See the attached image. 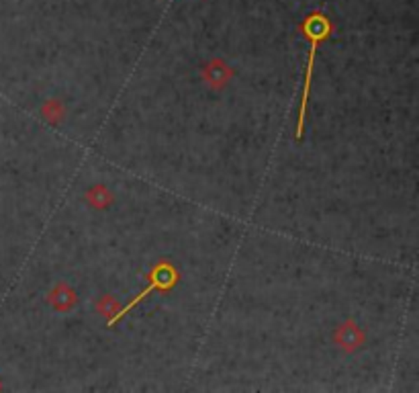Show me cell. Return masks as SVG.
<instances>
[{
  "mask_svg": "<svg viewBox=\"0 0 419 393\" xmlns=\"http://www.w3.org/2000/svg\"><path fill=\"white\" fill-rule=\"evenodd\" d=\"M305 37L309 39V58H307V68H305V84H303V97H301V111H299V125H297V138H303V127H305V115H307V103H309V93H311V78H313L315 54L319 49V43L329 35V21L321 15L315 13L307 19L303 25Z\"/></svg>",
  "mask_w": 419,
  "mask_h": 393,
  "instance_id": "obj_1",
  "label": "cell"
},
{
  "mask_svg": "<svg viewBox=\"0 0 419 393\" xmlns=\"http://www.w3.org/2000/svg\"><path fill=\"white\" fill-rule=\"evenodd\" d=\"M178 279H180V275H178V271L174 268V264H170V262H166V260H164V262H158V264L154 266V271L149 273V285L145 287L138 297H133L125 307H119V312H117L115 316L106 318V326H115L125 314H129L140 301H143V299H145L149 293H154L156 289H158V291H170L172 287H176Z\"/></svg>",
  "mask_w": 419,
  "mask_h": 393,
  "instance_id": "obj_2",
  "label": "cell"
},
{
  "mask_svg": "<svg viewBox=\"0 0 419 393\" xmlns=\"http://www.w3.org/2000/svg\"><path fill=\"white\" fill-rule=\"evenodd\" d=\"M334 340H336V344H338L342 351L354 353V351H358V348L364 344V332L358 328V323L356 322H346L336 330Z\"/></svg>",
  "mask_w": 419,
  "mask_h": 393,
  "instance_id": "obj_3",
  "label": "cell"
},
{
  "mask_svg": "<svg viewBox=\"0 0 419 393\" xmlns=\"http://www.w3.org/2000/svg\"><path fill=\"white\" fill-rule=\"evenodd\" d=\"M233 76V70L223 62V60H213L203 68V80L209 84L211 88H223Z\"/></svg>",
  "mask_w": 419,
  "mask_h": 393,
  "instance_id": "obj_4",
  "label": "cell"
},
{
  "mask_svg": "<svg viewBox=\"0 0 419 393\" xmlns=\"http://www.w3.org/2000/svg\"><path fill=\"white\" fill-rule=\"evenodd\" d=\"M47 299H49V303H51V307H54L56 312H70L72 307L78 303L76 293H74L70 289V285H66V283L56 285V289L49 293Z\"/></svg>",
  "mask_w": 419,
  "mask_h": 393,
  "instance_id": "obj_5",
  "label": "cell"
},
{
  "mask_svg": "<svg viewBox=\"0 0 419 393\" xmlns=\"http://www.w3.org/2000/svg\"><path fill=\"white\" fill-rule=\"evenodd\" d=\"M86 199H88V203H90L92 207H97V209H105V207H108V205L113 203L110 191H106L103 184H95V186L86 193Z\"/></svg>",
  "mask_w": 419,
  "mask_h": 393,
  "instance_id": "obj_6",
  "label": "cell"
},
{
  "mask_svg": "<svg viewBox=\"0 0 419 393\" xmlns=\"http://www.w3.org/2000/svg\"><path fill=\"white\" fill-rule=\"evenodd\" d=\"M41 113H43V117L47 119V121H51V123H56V121H60L62 117H64V105L60 103V101H47L43 107H41Z\"/></svg>",
  "mask_w": 419,
  "mask_h": 393,
  "instance_id": "obj_7",
  "label": "cell"
},
{
  "mask_svg": "<svg viewBox=\"0 0 419 393\" xmlns=\"http://www.w3.org/2000/svg\"><path fill=\"white\" fill-rule=\"evenodd\" d=\"M97 312H99L101 316H106V318H110V316H115V314L119 312V301H117L115 297L106 295V297H103V299L99 301V305H97Z\"/></svg>",
  "mask_w": 419,
  "mask_h": 393,
  "instance_id": "obj_8",
  "label": "cell"
}]
</instances>
